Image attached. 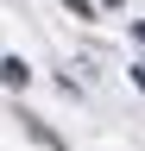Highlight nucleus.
<instances>
[{"label":"nucleus","instance_id":"obj_1","mask_svg":"<svg viewBox=\"0 0 145 151\" xmlns=\"http://www.w3.org/2000/svg\"><path fill=\"white\" fill-rule=\"evenodd\" d=\"M0 82H6V88H25V82H32L25 57H0Z\"/></svg>","mask_w":145,"mask_h":151},{"label":"nucleus","instance_id":"obj_2","mask_svg":"<svg viewBox=\"0 0 145 151\" xmlns=\"http://www.w3.org/2000/svg\"><path fill=\"white\" fill-rule=\"evenodd\" d=\"M25 132H32V139H38V145H50V151H63V139H57V132H50V126H38V120H25Z\"/></svg>","mask_w":145,"mask_h":151},{"label":"nucleus","instance_id":"obj_3","mask_svg":"<svg viewBox=\"0 0 145 151\" xmlns=\"http://www.w3.org/2000/svg\"><path fill=\"white\" fill-rule=\"evenodd\" d=\"M63 6L76 13V19H95V0H63Z\"/></svg>","mask_w":145,"mask_h":151}]
</instances>
